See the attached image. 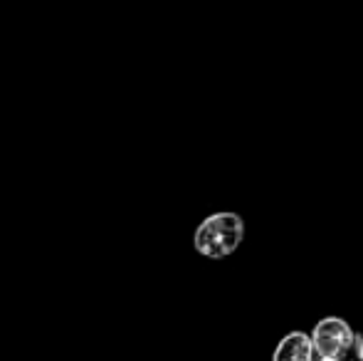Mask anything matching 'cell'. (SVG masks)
<instances>
[{
    "instance_id": "6da1fadb",
    "label": "cell",
    "mask_w": 363,
    "mask_h": 361,
    "mask_svg": "<svg viewBox=\"0 0 363 361\" xmlns=\"http://www.w3.org/2000/svg\"><path fill=\"white\" fill-rule=\"evenodd\" d=\"M245 238V223L238 213H213L198 226L193 245L203 257L223 260L233 255Z\"/></svg>"
},
{
    "instance_id": "7a4b0ae2",
    "label": "cell",
    "mask_w": 363,
    "mask_h": 361,
    "mask_svg": "<svg viewBox=\"0 0 363 361\" xmlns=\"http://www.w3.org/2000/svg\"><path fill=\"white\" fill-rule=\"evenodd\" d=\"M311 347L326 361H349L356 342V332L339 317H326L311 332Z\"/></svg>"
},
{
    "instance_id": "3957f363",
    "label": "cell",
    "mask_w": 363,
    "mask_h": 361,
    "mask_svg": "<svg viewBox=\"0 0 363 361\" xmlns=\"http://www.w3.org/2000/svg\"><path fill=\"white\" fill-rule=\"evenodd\" d=\"M272 361H314V347H311L309 334L304 332H291L279 342L274 349Z\"/></svg>"
},
{
    "instance_id": "277c9868",
    "label": "cell",
    "mask_w": 363,
    "mask_h": 361,
    "mask_svg": "<svg viewBox=\"0 0 363 361\" xmlns=\"http://www.w3.org/2000/svg\"><path fill=\"white\" fill-rule=\"evenodd\" d=\"M319 361H326V359H319Z\"/></svg>"
}]
</instances>
